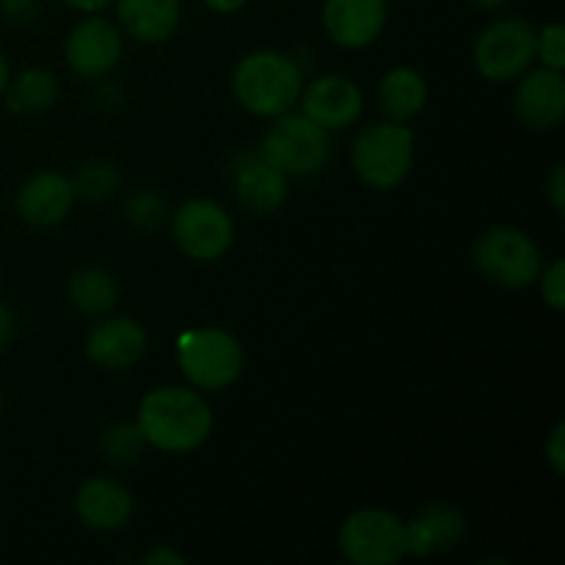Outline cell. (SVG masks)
Listing matches in <instances>:
<instances>
[{"label":"cell","mask_w":565,"mask_h":565,"mask_svg":"<svg viewBox=\"0 0 565 565\" xmlns=\"http://www.w3.org/2000/svg\"><path fill=\"white\" fill-rule=\"evenodd\" d=\"M541 296H544L546 307H552L555 312H563L565 309V263L563 259H555L550 268L541 270Z\"/></svg>","instance_id":"obj_27"},{"label":"cell","mask_w":565,"mask_h":565,"mask_svg":"<svg viewBox=\"0 0 565 565\" xmlns=\"http://www.w3.org/2000/svg\"><path fill=\"white\" fill-rule=\"evenodd\" d=\"M246 3L248 0H204V6H207L210 11H215V14H235V11H241Z\"/></svg>","instance_id":"obj_33"},{"label":"cell","mask_w":565,"mask_h":565,"mask_svg":"<svg viewBox=\"0 0 565 565\" xmlns=\"http://www.w3.org/2000/svg\"><path fill=\"white\" fill-rule=\"evenodd\" d=\"M287 180L276 166H270L263 154L243 152L232 163V185L235 196L248 213L254 215H274L287 199Z\"/></svg>","instance_id":"obj_16"},{"label":"cell","mask_w":565,"mask_h":565,"mask_svg":"<svg viewBox=\"0 0 565 565\" xmlns=\"http://www.w3.org/2000/svg\"><path fill=\"white\" fill-rule=\"evenodd\" d=\"M121 53H125V39L119 25L97 14L77 22L64 44L66 66L83 81H99L110 75L121 61Z\"/></svg>","instance_id":"obj_10"},{"label":"cell","mask_w":565,"mask_h":565,"mask_svg":"<svg viewBox=\"0 0 565 565\" xmlns=\"http://www.w3.org/2000/svg\"><path fill=\"white\" fill-rule=\"evenodd\" d=\"M119 28L141 44H160L180 25V0H114Z\"/></svg>","instance_id":"obj_19"},{"label":"cell","mask_w":565,"mask_h":565,"mask_svg":"<svg viewBox=\"0 0 565 565\" xmlns=\"http://www.w3.org/2000/svg\"><path fill=\"white\" fill-rule=\"evenodd\" d=\"M428 103V83L412 66H395L379 83V105L386 119L408 121Z\"/></svg>","instance_id":"obj_20"},{"label":"cell","mask_w":565,"mask_h":565,"mask_svg":"<svg viewBox=\"0 0 565 565\" xmlns=\"http://www.w3.org/2000/svg\"><path fill=\"white\" fill-rule=\"evenodd\" d=\"M546 461H550L552 472L563 475L565 472V423H557L555 430L546 439Z\"/></svg>","instance_id":"obj_29"},{"label":"cell","mask_w":565,"mask_h":565,"mask_svg":"<svg viewBox=\"0 0 565 565\" xmlns=\"http://www.w3.org/2000/svg\"><path fill=\"white\" fill-rule=\"evenodd\" d=\"M171 241L193 263H215L235 243V221L213 199H191L171 213Z\"/></svg>","instance_id":"obj_9"},{"label":"cell","mask_w":565,"mask_h":565,"mask_svg":"<svg viewBox=\"0 0 565 565\" xmlns=\"http://www.w3.org/2000/svg\"><path fill=\"white\" fill-rule=\"evenodd\" d=\"M66 296L81 315L103 318L119 303V281L103 268H81L70 276Z\"/></svg>","instance_id":"obj_21"},{"label":"cell","mask_w":565,"mask_h":565,"mask_svg":"<svg viewBox=\"0 0 565 565\" xmlns=\"http://www.w3.org/2000/svg\"><path fill=\"white\" fill-rule=\"evenodd\" d=\"M88 362L103 370H127L147 353V331L136 318H105L86 334Z\"/></svg>","instance_id":"obj_14"},{"label":"cell","mask_w":565,"mask_h":565,"mask_svg":"<svg viewBox=\"0 0 565 565\" xmlns=\"http://www.w3.org/2000/svg\"><path fill=\"white\" fill-rule=\"evenodd\" d=\"M472 6H478V9H500V6H505L508 0H469Z\"/></svg>","instance_id":"obj_35"},{"label":"cell","mask_w":565,"mask_h":565,"mask_svg":"<svg viewBox=\"0 0 565 565\" xmlns=\"http://www.w3.org/2000/svg\"><path fill=\"white\" fill-rule=\"evenodd\" d=\"M143 563H149V565H169V563L182 565V563H185V557L177 555V552L169 550V546H160V550H154V552H149V555H143Z\"/></svg>","instance_id":"obj_31"},{"label":"cell","mask_w":565,"mask_h":565,"mask_svg":"<svg viewBox=\"0 0 565 565\" xmlns=\"http://www.w3.org/2000/svg\"><path fill=\"white\" fill-rule=\"evenodd\" d=\"M351 163L359 180L375 191H392L414 166V132L406 121H373L359 130L351 149Z\"/></svg>","instance_id":"obj_4"},{"label":"cell","mask_w":565,"mask_h":565,"mask_svg":"<svg viewBox=\"0 0 565 565\" xmlns=\"http://www.w3.org/2000/svg\"><path fill=\"white\" fill-rule=\"evenodd\" d=\"M301 114L320 125L323 130H345L356 125L362 116L364 99L356 83L345 75H320L312 83H303V92L298 97Z\"/></svg>","instance_id":"obj_11"},{"label":"cell","mask_w":565,"mask_h":565,"mask_svg":"<svg viewBox=\"0 0 565 565\" xmlns=\"http://www.w3.org/2000/svg\"><path fill=\"white\" fill-rule=\"evenodd\" d=\"M303 92V70L292 55L279 50H254L237 61L232 72V94L248 114L274 119L298 105Z\"/></svg>","instance_id":"obj_2"},{"label":"cell","mask_w":565,"mask_h":565,"mask_svg":"<svg viewBox=\"0 0 565 565\" xmlns=\"http://www.w3.org/2000/svg\"><path fill=\"white\" fill-rule=\"evenodd\" d=\"M121 185V171L119 166L110 163V160H88L72 177V188H75V196L83 199H108L119 191Z\"/></svg>","instance_id":"obj_23"},{"label":"cell","mask_w":565,"mask_h":565,"mask_svg":"<svg viewBox=\"0 0 565 565\" xmlns=\"http://www.w3.org/2000/svg\"><path fill=\"white\" fill-rule=\"evenodd\" d=\"M270 166L287 177H315L331 160V132L315 125L301 110L274 116L259 149Z\"/></svg>","instance_id":"obj_5"},{"label":"cell","mask_w":565,"mask_h":565,"mask_svg":"<svg viewBox=\"0 0 565 565\" xmlns=\"http://www.w3.org/2000/svg\"><path fill=\"white\" fill-rule=\"evenodd\" d=\"M0 14H3L6 22L28 25L39 17V3L36 0H0Z\"/></svg>","instance_id":"obj_28"},{"label":"cell","mask_w":565,"mask_h":565,"mask_svg":"<svg viewBox=\"0 0 565 565\" xmlns=\"http://www.w3.org/2000/svg\"><path fill=\"white\" fill-rule=\"evenodd\" d=\"M136 500L130 489L114 478H86L75 491V513L88 530L116 533L130 524Z\"/></svg>","instance_id":"obj_15"},{"label":"cell","mask_w":565,"mask_h":565,"mask_svg":"<svg viewBox=\"0 0 565 565\" xmlns=\"http://www.w3.org/2000/svg\"><path fill=\"white\" fill-rule=\"evenodd\" d=\"M337 544L353 565H395L408 555L406 522L384 508H362L342 522Z\"/></svg>","instance_id":"obj_7"},{"label":"cell","mask_w":565,"mask_h":565,"mask_svg":"<svg viewBox=\"0 0 565 565\" xmlns=\"http://www.w3.org/2000/svg\"><path fill=\"white\" fill-rule=\"evenodd\" d=\"M546 196H550L552 207L557 210V213L563 215L565 210V174H563V166H555L550 174V180H546Z\"/></svg>","instance_id":"obj_30"},{"label":"cell","mask_w":565,"mask_h":565,"mask_svg":"<svg viewBox=\"0 0 565 565\" xmlns=\"http://www.w3.org/2000/svg\"><path fill=\"white\" fill-rule=\"evenodd\" d=\"M467 533V519L452 505H428L406 522L408 555L428 557L434 552H447L461 544Z\"/></svg>","instance_id":"obj_18"},{"label":"cell","mask_w":565,"mask_h":565,"mask_svg":"<svg viewBox=\"0 0 565 565\" xmlns=\"http://www.w3.org/2000/svg\"><path fill=\"white\" fill-rule=\"evenodd\" d=\"M535 61H541L550 70L565 66V28L561 22H550L535 33Z\"/></svg>","instance_id":"obj_26"},{"label":"cell","mask_w":565,"mask_h":565,"mask_svg":"<svg viewBox=\"0 0 565 565\" xmlns=\"http://www.w3.org/2000/svg\"><path fill=\"white\" fill-rule=\"evenodd\" d=\"M535 28L522 17H500L475 42V70L489 83H511L535 61Z\"/></svg>","instance_id":"obj_8"},{"label":"cell","mask_w":565,"mask_h":565,"mask_svg":"<svg viewBox=\"0 0 565 565\" xmlns=\"http://www.w3.org/2000/svg\"><path fill=\"white\" fill-rule=\"evenodd\" d=\"M386 0H326L323 31L345 50H364L384 33Z\"/></svg>","instance_id":"obj_13"},{"label":"cell","mask_w":565,"mask_h":565,"mask_svg":"<svg viewBox=\"0 0 565 565\" xmlns=\"http://www.w3.org/2000/svg\"><path fill=\"white\" fill-rule=\"evenodd\" d=\"M125 215L132 226L152 232L169 221V202L158 191H136L132 196H127Z\"/></svg>","instance_id":"obj_25"},{"label":"cell","mask_w":565,"mask_h":565,"mask_svg":"<svg viewBox=\"0 0 565 565\" xmlns=\"http://www.w3.org/2000/svg\"><path fill=\"white\" fill-rule=\"evenodd\" d=\"M475 268L502 290H522L539 281L544 257L527 232L516 226H491L472 248Z\"/></svg>","instance_id":"obj_6"},{"label":"cell","mask_w":565,"mask_h":565,"mask_svg":"<svg viewBox=\"0 0 565 565\" xmlns=\"http://www.w3.org/2000/svg\"><path fill=\"white\" fill-rule=\"evenodd\" d=\"M70 9L81 11V14H99V11H105L108 6H114V0H64Z\"/></svg>","instance_id":"obj_32"},{"label":"cell","mask_w":565,"mask_h":565,"mask_svg":"<svg viewBox=\"0 0 565 565\" xmlns=\"http://www.w3.org/2000/svg\"><path fill=\"white\" fill-rule=\"evenodd\" d=\"M513 108L519 121L530 130H555L565 116V81L561 70H527L516 77Z\"/></svg>","instance_id":"obj_12"},{"label":"cell","mask_w":565,"mask_h":565,"mask_svg":"<svg viewBox=\"0 0 565 565\" xmlns=\"http://www.w3.org/2000/svg\"><path fill=\"white\" fill-rule=\"evenodd\" d=\"M143 436L138 430L136 423H116L108 425L99 436V450L116 467H127V463H136L138 456L143 450Z\"/></svg>","instance_id":"obj_24"},{"label":"cell","mask_w":565,"mask_h":565,"mask_svg":"<svg viewBox=\"0 0 565 565\" xmlns=\"http://www.w3.org/2000/svg\"><path fill=\"white\" fill-rule=\"evenodd\" d=\"M75 204V188L70 177L58 171H39L20 185L14 196V210L28 226L47 230L61 224Z\"/></svg>","instance_id":"obj_17"},{"label":"cell","mask_w":565,"mask_h":565,"mask_svg":"<svg viewBox=\"0 0 565 565\" xmlns=\"http://www.w3.org/2000/svg\"><path fill=\"white\" fill-rule=\"evenodd\" d=\"M138 430L160 452H193L213 434V408L193 386H158L138 406Z\"/></svg>","instance_id":"obj_1"},{"label":"cell","mask_w":565,"mask_h":565,"mask_svg":"<svg viewBox=\"0 0 565 565\" xmlns=\"http://www.w3.org/2000/svg\"><path fill=\"white\" fill-rule=\"evenodd\" d=\"M177 364L188 386L199 392H221L241 379L246 353L235 334L218 326H202L180 337Z\"/></svg>","instance_id":"obj_3"},{"label":"cell","mask_w":565,"mask_h":565,"mask_svg":"<svg viewBox=\"0 0 565 565\" xmlns=\"http://www.w3.org/2000/svg\"><path fill=\"white\" fill-rule=\"evenodd\" d=\"M9 77H11V72H9V61H6V55L0 53V97H3L6 86H9Z\"/></svg>","instance_id":"obj_34"},{"label":"cell","mask_w":565,"mask_h":565,"mask_svg":"<svg viewBox=\"0 0 565 565\" xmlns=\"http://www.w3.org/2000/svg\"><path fill=\"white\" fill-rule=\"evenodd\" d=\"M58 94V77L44 66H31V70H22L20 75L9 77L3 99L14 114H42V110L53 108Z\"/></svg>","instance_id":"obj_22"}]
</instances>
